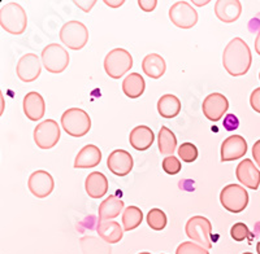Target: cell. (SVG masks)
Returning a JSON list of instances; mask_svg holds the SVG:
<instances>
[{
  "label": "cell",
  "mask_w": 260,
  "mask_h": 254,
  "mask_svg": "<svg viewBox=\"0 0 260 254\" xmlns=\"http://www.w3.org/2000/svg\"><path fill=\"white\" fill-rule=\"evenodd\" d=\"M252 55L243 39H232L222 52V65L232 77L245 75L251 68Z\"/></svg>",
  "instance_id": "1"
},
{
  "label": "cell",
  "mask_w": 260,
  "mask_h": 254,
  "mask_svg": "<svg viewBox=\"0 0 260 254\" xmlns=\"http://www.w3.org/2000/svg\"><path fill=\"white\" fill-rule=\"evenodd\" d=\"M2 29L13 35H20L26 30L27 16L25 9L18 3H7L0 9Z\"/></svg>",
  "instance_id": "2"
},
{
  "label": "cell",
  "mask_w": 260,
  "mask_h": 254,
  "mask_svg": "<svg viewBox=\"0 0 260 254\" xmlns=\"http://www.w3.org/2000/svg\"><path fill=\"white\" fill-rule=\"evenodd\" d=\"M61 126L68 135L73 138L85 136L91 129L90 115L80 108H71L61 115Z\"/></svg>",
  "instance_id": "3"
},
{
  "label": "cell",
  "mask_w": 260,
  "mask_h": 254,
  "mask_svg": "<svg viewBox=\"0 0 260 254\" xmlns=\"http://www.w3.org/2000/svg\"><path fill=\"white\" fill-rule=\"evenodd\" d=\"M133 66V57L124 48H115L104 59V70L113 79H120Z\"/></svg>",
  "instance_id": "4"
},
{
  "label": "cell",
  "mask_w": 260,
  "mask_h": 254,
  "mask_svg": "<svg viewBox=\"0 0 260 254\" xmlns=\"http://www.w3.org/2000/svg\"><path fill=\"white\" fill-rule=\"evenodd\" d=\"M60 40L73 51L82 50L89 40V30L80 21H68L60 29Z\"/></svg>",
  "instance_id": "5"
},
{
  "label": "cell",
  "mask_w": 260,
  "mask_h": 254,
  "mask_svg": "<svg viewBox=\"0 0 260 254\" xmlns=\"http://www.w3.org/2000/svg\"><path fill=\"white\" fill-rule=\"evenodd\" d=\"M220 202L224 209L231 213H242L248 205V193L245 187L228 184L220 192Z\"/></svg>",
  "instance_id": "6"
},
{
  "label": "cell",
  "mask_w": 260,
  "mask_h": 254,
  "mask_svg": "<svg viewBox=\"0 0 260 254\" xmlns=\"http://www.w3.org/2000/svg\"><path fill=\"white\" fill-rule=\"evenodd\" d=\"M185 232L191 241L197 242L206 249L212 248V241H211L212 225L206 217L195 216L190 218L185 226Z\"/></svg>",
  "instance_id": "7"
},
{
  "label": "cell",
  "mask_w": 260,
  "mask_h": 254,
  "mask_svg": "<svg viewBox=\"0 0 260 254\" xmlns=\"http://www.w3.org/2000/svg\"><path fill=\"white\" fill-rule=\"evenodd\" d=\"M42 64L50 73H62L69 65L68 51L57 43H51L42 51Z\"/></svg>",
  "instance_id": "8"
},
{
  "label": "cell",
  "mask_w": 260,
  "mask_h": 254,
  "mask_svg": "<svg viewBox=\"0 0 260 254\" xmlns=\"http://www.w3.org/2000/svg\"><path fill=\"white\" fill-rule=\"evenodd\" d=\"M169 20L180 29H191L198 22V12L189 2H177L169 8Z\"/></svg>",
  "instance_id": "9"
},
{
  "label": "cell",
  "mask_w": 260,
  "mask_h": 254,
  "mask_svg": "<svg viewBox=\"0 0 260 254\" xmlns=\"http://www.w3.org/2000/svg\"><path fill=\"white\" fill-rule=\"evenodd\" d=\"M60 127L56 121L46 119L34 129V142L41 149H51L60 140Z\"/></svg>",
  "instance_id": "10"
},
{
  "label": "cell",
  "mask_w": 260,
  "mask_h": 254,
  "mask_svg": "<svg viewBox=\"0 0 260 254\" xmlns=\"http://www.w3.org/2000/svg\"><path fill=\"white\" fill-rule=\"evenodd\" d=\"M228 108H229V101L220 92H213V94L208 95L202 105L204 117L210 119L211 122L220 121L226 113Z\"/></svg>",
  "instance_id": "11"
},
{
  "label": "cell",
  "mask_w": 260,
  "mask_h": 254,
  "mask_svg": "<svg viewBox=\"0 0 260 254\" xmlns=\"http://www.w3.org/2000/svg\"><path fill=\"white\" fill-rule=\"evenodd\" d=\"M27 187L30 192L37 198H45L52 193L55 188V181L52 175L46 170H37L29 177Z\"/></svg>",
  "instance_id": "12"
},
{
  "label": "cell",
  "mask_w": 260,
  "mask_h": 254,
  "mask_svg": "<svg viewBox=\"0 0 260 254\" xmlns=\"http://www.w3.org/2000/svg\"><path fill=\"white\" fill-rule=\"evenodd\" d=\"M17 77L22 82H34L42 73V62L36 54H26L21 57L16 68Z\"/></svg>",
  "instance_id": "13"
},
{
  "label": "cell",
  "mask_w": 260,
  "mask_h": 254,
  "mask_svg": "<svg viewBox=\"0 0 260 254\" xmlns=\"http://www.w3.org/2000/svg\"><path fill=\"white\" fill-rule=\"evenodd\" d=\"M133 165V157L124 149H116L107 158V167L116 177H125L129 174Z\"/></svg>",
  "instance_id": "14"
},
{
  "label": "cell",
  "mask_w": 260,
  "mask_h": 254,
  "mask_svg": "<svg viewBox=\"0 0 260 254\" xmlns=\"http://www.w3.org/2000/svg\"><path fill=\"white\" fill-rule=\"evenodd\" d=\"M247 152V143L245 138L241 135H231L222 142L220 154H221L222 162L238 160L243 157Z\"/></svg>",
  "instance_id": "15"
},
{
  "label": "cell",
  "mask_w": 260,
  "mask_h": 254,
  "mask_svg": "<svg viewBox=\"0 0 260 254\" xmlns=\"http://www.w3.org/2000/svg\"><path fill=\"white\" fill-rule=\"evenodd\" d=\"M236 177L242 186L256 191L260 186V172L255 163L248 158H245L238 163L236 168Z\"/></svg>",
  "instance_id": "16"
},
{
  "label": "cell",
  "mask_w": 260,
  "mask_h": 254,
  "mask_svg": "<svg viewBox=\"0 0 260 254\" xmlns=\"http://www.w3.org/2000/svg\"><path fill=\"white\" fill-rule=\"evenodd\" d=\"M242 4L240 0H217L215 3V15L221 22L232 24L240 18Z\"/></svg>",
  "instance_id": "17"
},
{
  "label": "cell",
  "mask_w": 260,
  "mask_h": 254,
  "mask_svg": "<svg viewBox=\"0 0 260 254\" xmlns=\"http://www.w3.org/2000/svg\"><path fill=\"white\" fill-rule=\"evenodd\" d=\"M22 107H24L25 115L32 122H37L43 118V115L46 113L45 99L39 92L36 91L26 94V96L24 98Z\"/></svg>",
  "instance_id": "18"
},
{
  "label": "cell",
  "mask_w": 260,
  "mask_h": 254,
  "mask_svg": "<svg viewBox=\"0 0 260 254\" xmlns=\"http://www.w3.org/2000/svg\"><path fill=\"white\" fill-rule=\"evenodd\" d=\"M155 134L148 126L141 124V126L134 127L130 131L129 142L130 145L137 149V151H147L151 145L154 144Z\"/></svg>",
  "instance_id": "19"
},
{
  "label": "cell",
  "mask_w": 260,
  "mask_h": 254,
  "mask_svg": "<svg viewBox=\"0 0 260 254\" xmlns=\"http://www.w3.org/2000/svg\"><path fill=\"white\" fill-rule=\"evenodd\" d=\"M102 161L101 149L94 144H87L78 152L74 160L76 168H91L98 166Z\"/></svg>",
  "instance_id": "20"
},
{
  "label": "cell",
  "mask_w": 260,
  "mask_h": 254,
  "mask_svg": "<svg viewBox=\"0 0 260 254\" xmlns=\"http://www.w3.org/2000/svg\"><path fill=\"white\" fill-rule=\"evenodd\" d=\"M85 189L91 198H101L108 192V179L103 173L92 172L85 181Z\"/></svg>",
  "instance_id": "21"
},
{
  "label": "cell",
  "mask_w": 260,
  "mask_h": 254,
  "mask_svg": "<svg viewBox=\"0 0 260 254\" xmlns=\"http://www.w3.org/2000/svg\"><path fill=\"white\" fill-rule=\"evenodd\" d=\"M96 232L107 244H117L118 241H121L124 228L116 221L99 222L96 226Z\"/></svg>",
  "instance_id": "22"
},
{
  "label": "cell",
  "mask_w": 260,
  "mask_h": 254,
  "mask_svg": "<svg viewBox=\"0 0 260 254\" xmlns=\"http://www.w3.org/2000/svg\"><path fill=\"white\" fill-rule=\"evenodd\" d=\"M122 209H124V201L118 198L117 196L110 195L99 205V210H98L99 222L112 221L116 217L120 216Z\"/></svg>",
  "instance_id": "23"
},
{
  "label": "cell",
  "mask_w": 260,
  "mask_h": 254,
  "mask_svg": "<svg viewBox=\"0 0 260 254\" xmlns=\"http://www.w3.org/2000/svg\"><path fill=\"white\" fill-rule=\"evenodd\" d=\"M142 70L147 77L152 79H159L167 70L166 60L157 54H150L143 59Z\"/></svg>",
  "instance_id": "24"
},
{
  "label": "cell",
  "mask_w": 260,
  "mask_h": 254,
  "mask_svg": "<svg viewBox=\"0 0 260 254\" xmlns=\"http://www.w3.org/2000/svg\"><path fill=\"white\" fill-rule=\"evenodd\" d=\"M157 112L162 118H175L181 112V101L172 94L162 95L157 101Z\"/></svg>",
  "instance_id": "25"
},
{
  "label": "cell",
  "mask_w": 260,
  "mask_h": 254,
  "mask_svg": "<svg viewBox=\"0 0 260 254\" xmlns=\"http://www.w3.org/2000/svg\"><path fill=\"white\" fill-rule=\"evenodd\" d=\"M146 89V82L139 73H130L122 80V92L130 99H138L142 96Z\"/></svg>",
  "instance_id": "26"
},
{
  "label": "cell",
  "mask_w": 260,
  "mask_h": 254,
  "mask_svg": "<svg viewBox=\"0 0 260 254\" xmlns=\"http://www.w3.org/2000/svg\"><path fill=\"white\" fill-rule=\"evenodd\" d=\"M157 147H159L160 153L166 156H173L177 148V138L167 126H161L160 129L159 135H157Z\"/></svg>",
  "instance_id": "27"
},
{
  "label": "cell",
  "mask_w": 260,
  "mask_h": 254,
  "mask_svg": "<svg viewBox=\"0 0 260 254\" xmlns=\"http://www.w3.org/2000/svg\"><path fill=\"white\" fill-rule=\"evenodd\" d=\"M121 221L124 231L136 230L137 227H139V225H141L143 221L142 210L139 209L138 206L130 205V206H127L126 209L124 210Z\"/></svg>",
  "instance_id": "28"
},
{
  "label": "cell",
  "mask_w": 260,
  "mask_h": 254,
  "mask_svg": "<svg viewBox=\"0 0 260 254\" xmlns=\"http://www.w3.org/2000/svg\"><path fill=\"white\" fill-rule=\"evenodd\" d=\"M146 219H147V225L155 231H162L166 228L167 223H168V218H167L166 213L162 210L157 209V207L151 209Z\"/></svg>",
  "instance_id": "29"
},
{
  "label": "cell",
  "mask_w": 260,
  "mask_h": 254,
  "mask_svg": "<svg viewBox=\"0 0 260 254\" xmlns=\"http://www.w3.org/2000/svg\"><path fill=\"white\" fill-rule=\"evenodd\" d=\"M177 153L183 162L191 163L198 158V148L195 147L192 143H183L178 147Z\"/></svg>",
  "instance_id": "30"
},
{
  "label": "cell",
  "mask_w": 260,
  "mask_h": 254,
  "mask_svg": "<svg viewBox=\"0 0 260 254\" xmlns=\"http://www.w3.org/2000/svg\"><path fill=\"white\" fill-rule=\"evenodd\" d=\"M176 254H210L208 249L203 248L194 241H185L180 244Z\"/></svg>",
  "instance_id": "31"
},
{
  "label": "cell",
  "mask_w": 260,
  "mask_h": 254,
  "mask_svg": "<svg viewBox=\"0 0 260 254\" xmlns=\"http://www.w3.org/2000/svg\"><path fill=\"white\" fill-rule=\"evenodd\" d=\"M164 173L168 175H177L178 173L181 172L182 168V165H181V161L178 160L176 156H167L164 160H162L161 165Z\"/></svg>",
  "instance_id": "32"
},
{
  "label": "cell",
  "mask_w": 260,
  "mask_h": 254,
  "mask_svg": "<svg viewBox=\"0 0 260 254\" xmlns=\"http://www.w3.org/2000/svg\"><path fill=\"white\" fill-rule=\"evenodd\" d=\"M250 235V231H248V227L245 225V223H236L233 227L231 228V236L234 241H243L246 240Z\"/></svg>",
  "instance_id": "33"
},
{
  "label": "cell",
  "mask_w": 260,
  "mask_h": 254,
  "mask_svg": "<svg viewBox=\"0 0 260 254\" xmlns=\"http://www.w3.org/2000/svg\"><path fill=\"white\" fill-rule=\"evenodd\" d=\"M222 126L226 131H234L240 126V121L234 114H226L224 117V121H222Z\"/></svg>",
  "instance_id": "34"
},
{
  "label": "cell",
  "mask_w": 260,
  "mask_h": 254,
  "mask_svg": "<svg viewBox=\"0 0 260 254\" xmlns=\"http://www.w3.org/2000/svg\"><path fill=\"white\" fill-rule=\"evenodd\" d=\"M250 105L255 112L260 114V87L252 91L251 96H250Z\"/></svg>",
  "instance_id": "35"
},
{
  "label": "cell",
  "mask_w": 260,
  "mask_h": 254,
  "mask_svg": "<svg viewBox=\"0 0 260 254\" xmlns=\"http://www.w3.org/2000/svg\"><path fill=\"white\" fill-rule=\"evenodd\" d=\"M138 6L143 12H152L156 8L157 0H139Z\"/></svg>",
  "instance_id": "36"
},
{
  "label": "cell",
  "mask_w": 260,
  "mask_h": 254,
  "mask_svg": "<svg viewBox=\"0 0 260 254\" xmlns=\"http://www.w3.org/2000/svg\"><path fill=\"white\" fill-rule=\"evenodd\" d=\"M74 4H76L78 8L82 9L83 12L89 13L90 11H91L92 7L96 4V2H95V0H91V2H74Z\"/></svg>",
  "instance_id": "37"
},
{
  "label": "cell",
  "mask_w": 260,
  "mask_h": 254,
  "mask_svg": "<svg viewBox=\"0 0 260 254\" xmlns=\"http://www.w3.org/2000/svg\"><path fill=\"white\" fill-rule=\"evenodd\" d=\"M252 157H254L256 165L260 167V139L252 145Z\"/></svg>",
  "instance_id": "38"
},
{
  "label": "cell",
  "mask_w": 260,
  "mask_h": 254,
  "mask_svg": "<svg viewBox=\"0 0 260 254\" xmlns=\"http://www.w3.org/2000/svg\"><path fill=\"white\" fill-rule=\"evenodd\" d=\"M124 3H125L124 0H118V2H112V0H110V2H108V0H106V2H104V4H106V6L112 7V8H118V7H121Z\"/></svg>",
  "instance_id": "39"
},
{
  "label": "cell",
  "mask_w": 260,
  "mask_h": 254,
  "mask_svg": "<svg viewBox=\"0 0 260 254\" xmlns=\"http://www.w3.org/2000/svg\"><path fill=\"white\" fill-rule=\"evenodd\" d=\"M255 51H256V54L260 56V30L259 33H257L256 39H255Z\"/></svg>",
  "instance_id": "40"
},
{
  "label": "cell",
  "mask_w": 260,
  "mask_h": 254,
  "mask_svg": "<svg viewBox=\"0 0 260 254\" xmlns=\"http://www.w3.org/2000/svg\"><path fill=\"white\" fill-rule=\"evenodd\" d=\"M208 3H210L208 0H206V2H192V4H195V6H206Z\"/></svg>",
  "instance_id": "41"
},
{
  "label": "cell",
  "mask_w": 260,
  "mask_h": 254,
  "mask_svg": "<svg viewBox=\"0 0 260 254\" xmlns=\"http://www.w3.org/2000/svg\"><path fill=\"white\" fill-rule=\"evenodd\" d=\"M256 251H257V254H260V241L257 242V245H256Z\"/></svg>",
  "instance_id": "42"
},
{
  "label": "cell",
  "mask_w": 260,
  "mask_h": 254,
  "mask_svg": "<svg viewBox=\"0 0 260 254\" xmlns=\"http://www.w3.org/2000/svg\"><path fill=\"white\" fill-rule=\"evenodd\" d=\"M138 254H151V253H148V251H142V253H138Z\"/></svg>",
  "instance_id": "43"
},
{
  "label": "cell",
  "mask_w": 260,
  "mask_h": 254,
  "mask_svg": "<svg viewBox=\"0 0 260 254\" xmlns=\"http://www.w3.org/2000/svg\"><path fill=\"white\" fill-rule=\"evenodd\" d=\"M242 254H252V253H250V251H246V253H242Z\"/></svg>",
  "instance_id": "44"
},
{
  "label": "cell",
  "mask_w": 260,
  "mask_h": 254,
  "mask_svg": "<svg viewBox=\"0 0 260 254\" xmlns=\"http://www.w3.org/2000/svg\"><path fill=\"white\" fill-rule=\"evenodd\" d=\"M259 79H260V74H259Z\"/></svg>",
  "instance_id": "45"
},
{
  "label": "cell",
  "mask_w": 260,
  "mask_h": 254,
  "mask_svg": "<svg viewBox=\"0 0 260 254\" xmlns=\"http://www.w3.org/2000/svg\"><path fill=\"white\" fill-rule=\"evenodd\" d=\"M161 254H162V253H161Z\"/></svg>",
  "instance_id": "46"
}]
</instances>
